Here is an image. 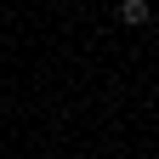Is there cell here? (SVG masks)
Segmentation results:
<instances>
[{
  "label": "cell",
  "instance_id": "obj_1",
  "mask_svg": "<svg viewBox=\"0 0 159 159\" xmlns=\"http://www.w3.org/2000/svg\"><path fill=\"white\" fill-rule=\"evenodd\" d=\"M119 23H125V29H142V23H153L148 0H125V6H119Z\"/></svg>",
  "mask_w": 159,
  "mask_h": 159
}]
</instances>
